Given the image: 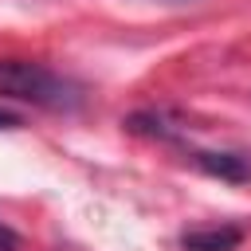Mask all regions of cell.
Masks as SVG:
<instances>
[{"mask_svg": "<svg viewBox=\"0 0 251 251\" xmlns=\"http://www.w3.org/2000/svg\"><path fill=\"white\" fill-rule=\"evenodd\" d=\"M0 251H20V235L8 224H0Z\"/></svg>", "mask_w": 251, "mask_h": 251, "instance_id": "obj_4", "label": "cell"}, {"mask_svg": "<svg viewBox=\"0 0 251 251\" xmlns=\"http://www.w3.org/2000/svg\"><path fill=\"white\" fill-rule=\"evenodd\" d=\"M169 4H184V0H169Z\"/></svg>", "mask_w": 251, "mask_h": 251, "instance_id": "obj_6", "label": "cell"}, {"mask_svg": "<svg viewBox=\"0 0 251 251\" xmlns=\"http://www.w3.org/2000/svg\"><path fill=\"white\" fill-rule=\"evenodd\" d=\"M24 122H20V114H12V110H0V129H20Z\"/></svg>", "mask_w": 251, "mask_h": 251, "instance_id": "obj_5", "label": "cell"}, {"mask_svg": "<svg viewBox=\"0 0 251 251\" xmlns=\"http://www.w3.org/2000/svg\"><path fill=\"white\" fill-rule=\"evenodd\" d=\"M239 239H243L239 227L220 224V227H196V231H184V235H180V247H184V251H235Z\"/></svg>", "mask_w": 251, "mask_h": 251, "instance_id": "obj_2", "label": "cell"}, {"mask_svg": "<svg viewBox=\"0 0 251 251\" xmlns=\"http://www.w3.org/2000/svg\"><path fill=\"white\" fill-rule=\"evenodd\" d=\"M0 94L8 98H20V102H31L39 110H78L82 106V86L43 63H31V59H0Z\"/></svg>", "mask_w": 251, "mask_h": 251, "instance_id": "obj_1", "label": "cell"}, {"mask_svg": "<svg viewBox=\"0 0 251 251\" xmlns=\"http://www.w3.org/2000/svg\"><path fill=\"white\" fill-rule=\"evenodd\" d=\"M196 165L208 176H220V180H231V184L251 176V157H243V153H196Z\"/></svg>", "mask_w": 251, "mask_h": 251, "instance_id": "obj_3", "label": "cell"}]
</instances>
